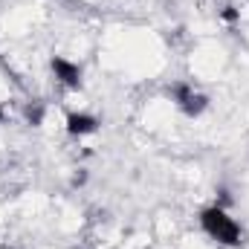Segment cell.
Instances as JSON below:
<instances>
[{
    "instance_id": "cell-1",
    "label": "cell",
    "mask_w": 249,
    "mask_h": 249,
    "mask_svg": "<svg viewBox=\"0 0 249 249\" xmlns=\"http://www.w3.org/2000/svg\"><path fill=\"white\" fill-rule=\"evenodd\" d=\"M200 229H203L214 244H220V247H241V244H244V229H241V223H238L220 203H214V206H209V209L200 212Z\"/></svg>"
},
{
    "instance_id": "cell-4",
    "label": "cell",
    "mask_w": 249,
    "mask_h": 249,
    "mask_svg": "<svg viewBox=\"0 0 249 249\" xmlns=\"http://www.w3.org/2000/svg\"><path fill=\"white\" fill-rule=\"evenodd\" d=\"M96 130H99V119H96L93 113H84V110L67 113V133H70V136L81 139V136H90V133H96Z\"/></svg>"
},
{
    "instance_id": "cell-3",
    "label": "cell",
    "mask_w": 249,
    "mask_h": 249,
    "mask_svg": "<svg viewBox=\"0 0 249 249\" xmlns=\"http://www.w3.org/2000/svg\"><path fill=\"white\" fill-rule=\"evenodd\" d=\"M50 70H53V75H55V81L61 87H67V90H78L81 87V67L75 61H70L64 55H53Z\"/></svg>"
},
{
    "instance_id": "cell-8",
    "label": "cell",
    "mask_w": 249,
    "mask_h": 249,
    "mask_svg": "<svg viewBox=\"0 0 249 249\" xmlns=\"http://www.w3.org/2000/svg\"><path fill=\"white\" fill-rule=\"evenodd\" d=\"M247 3H249V0H247Z\"/></svg>"
},
{
    "instance_id": "cell-6",
    "label": "cell",
    "mask_w": 249,
    "mask_h": 249,
    "mask_svg": "<svg viewBox=\"0 0 249 249\" xmlns=\"http://www.w3.org/2000/svg\"><path fill=\"white\" fill-rule=\"evenodd\" d=\"M3 119H6V110H3V107H0V124H3Z\"/></svg>"
},
{
    "instance_id": "cell-7",
    "label": "cell",
    "mask_w": 249,
    "mask_h": 249,
    "mask_svg": "<svg viewBox=\"0 0 249 249\" xmlns=\"http://www.w3.org/2000/svg\"><path fill=\"white\" fill-rule=\"evenodd\" d=\"M6 249H12V247H6Z\"/></svg>"
},
{
    "instance_id": "cell-2",
    "label": "cell",
    "mask_w": 249,
    "mask_h": 249,
    "mask_svg": "<svg viewBox=\"0 0 249 249\" xmlns=\"http://www.w3.org/2000/svg\"><path fill=\"white\" fill-rule=\"evenodd\" d=\"M171 99H174V105L186 113V116H200L206 107H209V96L203 93V90H197L194 84H186V81H177L174 87H171Z\"/></svg>"
},
{
    "instance_id": "cell-5",
    "label": "cell",
    "mask_w": 249,
    "mask_h": 249,
    "mask_svg": "<svg viewBox=\"0 0 249 249\" xmlns=\"http://www.w3.org/2000/svg\"><path fill=\"white\" fill-rule=\"evenodd\" d=\"M220 18H223V20H226V23H235V20H238V18H241V12H238V9H235V6H226V9H223V12H220Z\"/></svg>"
}]
</instances>
